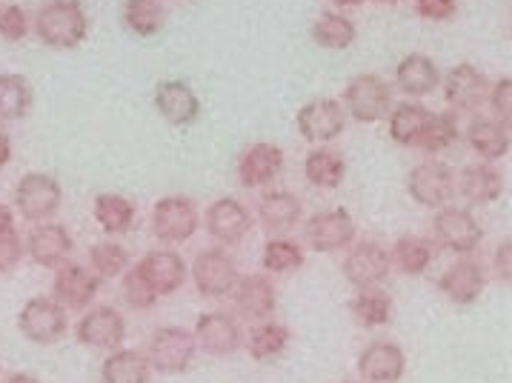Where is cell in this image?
I'll return each instance as SVG.
<instances>
[{"label": "cell", "mask_w": 512, "mask_h": 383, "mask_svg": "<svg viewBox=\"0 0 512 383\" xmlns=\"http://www.w3.org/2000/svg\"><path fill=\"white\" fill-rule=\"evenodd\" d=\"M32 29L52 49H75L89 35V15L81 0H49L38 9Z\"/></svg>", "instance_id": "1"}, {"label": "cell", "mask_w": 512, "mask_h": 383, "mask_svg": "<svg viewBox=\"0 0 512 383\" xmlns=\"http://www.w3.org/2000/svg\"><path fill=\"white\" fill-rule=\"evenodd\" d=\"M198 343L184 326H161L146 346V361L158 375H184L195 363Z\"/></svg>", "instance_id": "2"}, {"label": "cell", "mask_w": 512, "mask_h": 383, "mask_svg": "<svg viewBox=\"0 0 512 383\" xmlns=\"http://www.w3.org/2000/svg\"><path fill=\"white\" fill-rule=\"evenodd\" d=\"M18 329L26 341L38 343V346H52V343H61L66 338L69 318H66V309L55 298L35 295L21 306Z\"/></svg>", "instance_id": "3"}, {"label": "cell", "mask_w": 512, "mask_h": 383, "mask_svg": "<svg viewBox=\"0 0 512 383\" xmlns=\"http://www.w3.org/2000/svg\"><path fill=\"white\" fill-rule=\"evenodd\" d=\"M201 229V209L186 195H166L152 206V232L161 243H186Z\"/></svg>", "instance_id": "4"}, {"label": "cell", "mask_w": 512, "mask_h": 383, "mask_svg": "<svg viewBox=\"0 0 512 383\" xmlns=\"http://www.w3.org/2000/svg\"><path fill=\"white\" fill-rule=\"evenodd\" d=\"M432 232H435V241L455 255H472L484 241V229L478 218L467 206H455V203L438 206L432 218Z\"/></svg>", "instance_id": "5"}, {"label": "cell", "mask_w": 512, "mask_h": 383, "mask_svg": "<svg viewBox=\"0 0 512 383\" xmlns=\"http://www.w3.org/2000/svg\"><path fill=\"white\" fill-rule=\"evenodd\" d=\"M341 106L352 121L367 126L384 121L392 109V86L378 75H358L347 83Z\"/></svg>", "instance_id": "6"}, {"label": "cell", "mask_w": 512, "mask_h": 383, "mask_svg": "<svg viewBox=\"0 0 512 383\" xmlns=\"http://www.w3.org/2000/svg\"><path fill=\"white\" fill-rule=\"evenodd\" d=\"M15 206H18L23 221H52L63 206L61 183L46 172H29L15 186Z\"/></svg>", "instance_id": "7"}, {"label": "cell", "mask_w": 512, "mask_h": 383, "mask_svg": "<svg viewBox=\"0 0 512 383\" xmlns=\"http://www.w3.org/2000/svg\"><path fill=\"white\" fill-rule=\"evenodd\" d=\"M189 272H192L195 289L204 298H226V295H232L235 283L241 281L238 263L232 261V255L226 249H218V246L198 252Z\"/></svg>", "instance_id": "8"}, {"label": "cell", "mask_w": 512, "mask_h": 383, "mask_svg": "<svg viewBox=\"0 0 512 383\" xmlns=\"http://www.w3.org/2000/svg\"><path fill=\"white\" fill-rule=\"evenodd\" d=\"M295 126L304 141L324 146V143L338 141L347 132V112L335 98H315L298 109Z\"/></svg>", "instance_id": "9"}, {"label": "cell", "mask_w": 512, "mask_h": 383, "mask_svg": "<svg viewBox=\"0 0 512 383\" xmlns=\"http://www.w3.org/2000/svg\"><path fill=\"white\" fill-rule=\"evenodd\" d=\"M307 243L312 252H321V255H332V252H341L355 241L358 235V223L349 215V209H324V212H315L307 221Z\"/></svg>", "instance_id": "10"}, {"label": "cell", "mask_w": 512, "mask_h": 383, "mask_svg": "<svg viewBox=\"0 0 512 383\" xmlns=\"http://www.w3.org/2000/svg\"><path fill=\"white\" fill-rule=\"evenodd\" d=\"M192 338L198 343V352H206L212 358H229L244 346V329L229 312H204L195 321Z\"/></svg>", "instance_id": "11"}, {"label": "cell", "mask_w": 512, "mask_h": 383, "mask_svg": "<svg viewBox=\"0 0 512 383\" xmlns=\"http://www.w3.org/2000/svg\"><path fill=\"white\" fill-rule=\"evenodd\" d=\"M75 338L89 349H106L115 352L126 341V318L115 306H92L81 315L75 326Z\"/></svg>", "instance_id": "12"}, {"label": "cell", "mask_w": 512, "mask_h": 383, "mask_svg": "<svg viewBox=\"0 0 512 383\" xmlns=\"http://www.w3.org/2000/svg\"><path fill=\"white\" fill-rule=\"evenodd\" d=\"M341 272L355 289H372V286H378V283L390 278V252L381 243L358 241L347 252V258L341 263Z\"/></svg>", "instance_id": "13"}, {"label": "cell", "mask_w": 512, "mask_h": 383, "mask_svg": "<svg viewBox=\"0 0 512 383\" xmlns=\"http://www.w3.org/2000/svg\"><path fill=\"white\" fill-rule=\"evenodd\" d=\"M101 278L81 263H61L52 281V298L61 303L63 309H75V312H86L98 292H101Z\"/></svg>", "instance_id": "14"}, {"label": "cell", "mask_w": 512, "mask_h": 383, "mask_svg": "<svg viewBox=\"0 0 512 383\" xmlns=\"http://www.w3.org/2000/svg\"><path fill=\"white\" fill-rule=\"evenodd\" d=\"M204 226L209 238L226 243V246H235L252 232V212L244 201L226 195V198H218L206 206Z\"/></svg>", "instance_id": "15"}, {"label": "cell", "mask_w": 512, "mask_h": 383, "mask_svg": "<svg viewBox=\"0 0 512 383\" xmlns=\"http://www.w3.org/2000/svg\"><path fill=\"white\" fill-rule=\"evenodd\" d=\"M407 192L418 206L424 209H438L450 201L455 192V175L447 163L424 161L418 163L407 178Z\"/></svg>", "instance_id": "16"}, {"label": "cell", "mask_w": 512, "mask_h": 383, "mask_svg": "<svg viewBox=\"0 0 512 383\" xmlns=\"http://www.w3.org/2000/svg\"><path fill=\"white\" fill-rule=\"evenodd\" d=\"M358 375L367 383H398L407 375V352L395 341H372L358 355Z\"/></svg>", "instance_id": "17"}, {"label": "cell", "mask_w": 512, "mask_h": 383, "mask_svg": "<svg viewBox=\"0 0 512 383\" xmlns=\"http://www.w3.org/2000/svg\"><path fill=\"white\" fill-rule=\"evenodd\" d=\"M23 249L32 258V263H38L43 269H58L72 255L75 241H72V235H69V229L63 223L43 221L29 229Z\"/></svg>", "instance_id": "18"}, {"label": "cell", "mask_w": 512, "mask_h": 383, "mask_svg": "<svg viewBox=\"0 0 512 383\" xmlns=\"http://www.w3.org/2000/svg\"><path fill=\"white\" fill-rule=\"evenodd\" d=\"M135 269L144 275V281L155 289L158 298L175 295L186 283V272H189L186 261L175 249H152L135 263Z\"/></svg>", "instance_id": "19"}, {"label": "cell", "mask_w": 512, "mask_h": 383, "mask_svg": "<svg viewBox=\"0 0 512 383\" xmlns=\"http://www.w3.org/2000/svg\"><path fill=\"white\" fill-rule=\"evenodd\" d=\"M441 83H444V98L455 112H470L487 101V95H490V81L472 63L452 66L447 75H441Z\"/></svg>", "instance_id": "20"}, {"label": "cell", "mask_w": 512, "mask_h": 383, "mask_svg": "<svg viewBox=\"0 0 512 383\" xmlns=\"http://www.w3.org/2000/svg\"><path fill=\"white\" fill-rule=\"evenodd\" d=\"M487 286V272L478 261H472L470 255H464L461 261L450 263L441 278H438V289L450 298L455 306H472L484 295Z\"/></svg>", "instance_id": "21"}, {"label": "cell", "mask_w": 512, "mask_h": 383, "mask_svg": "<svg viewBox=\"0 0 512 383\" xmlns=\"http://www.w3.org/2000/svg\"><path fill=\"white\" fill-rule=\"evenodd\" d=\"M155 109L172 126H192L201 118V98L186 81H161L155 86Z\"/></svg>", "instance_id": "22"}, {"label": "cell", "mask_w": 512, "mask_h": 383, "mask_svg": "<svg viewBox=\"0 0 512 383\" xmlns=\"http://www.w3.org/2000/svg\"><path fill=\"white\" fill-rule=\"evenodd\" d=\"M284 149L275 143H252L238 161V181L246 189H264L284 169Z\"/></svg>", "instance_id": "23"}, {"label": "cell", "mask_w": 512, "mask_h": 383, "mask_svg": "<svg viewBox=\"0 0 512 383\" xmlns=\"http://www.w3.org/2000/svg\"><path fill=\"white\" fill-rule=\"evenodd\" d=\"M232 295L246 321H269L278 309V289L267 275H246L235 283Z\"/></svg>", "instance_id": "24"}, {"label": "cell", "mask_w": 512, "mask_h": 383, "mask_svg": "<svg viewBox=\"0 0 512 383\" xmlns=\"http://www.w3.org/2000/svg\"><path fill=\"white\" fill-rule=\"evenodd\" d=\"M395 83L407 98H427L441 86V69L430 55L412 52L395 66Z\"/></svg>", "instance_id": "25"}, {"label": "cell", "mask_w": 512, "mask_h": 383, "mask_svg": "<svg viewBox=\"0 0 512 383\" xmlns=\"http://www.w3.org/2000/svg\"><path fill=\"white\" fill-rule=\"evenodd\" d=\"M455 189L475 206H487V203H495L504 195L507 183L492 163L481 161L461 169V175L455 178Z\"/></svg>", "instance_id": "26"}, {"label": "cell", "mask_w": 512, "mask_h": 383, "mask_svg": "<svg viewBox=\"0 0 512 383\" xmlns=\"http://www.w3.org/2000/svg\"><path fill=\"white\" fill-rule=\"evenodd\" d=\"M255 215H258L261 226L269 229V232H287V229L301 223L304 203H301L298 195H292L287 189H272V192L261 195Z\"/></svg>", "instance_id": "27"}, {"label": "cell", "mask_w": 512, "mask_h": 383, "mask_svg": "<svg viewBox=\"0 0 512 383\" xmlns=\"http://www.w3.org/2000/svg\"><path fill=\"white\" fill-rule=\"evenodd\" d=\"M467 143L484 163L501 161L510 155V126L498 123L495 118H475L467 129Z\"/></svg>", "instance_id": "28"}, {"label": "cell", "mask_w": 512, "mask_h": 383, "mask_svg": "<svg viewBox=\"0 0 512 383\" xmlns=\"http://www.w3.org/2000/svg\"><path fill=\"white\" fill-rule=\"evenodd\" d=\"M92 215L101 226L103 232L109 238L115 235H126L132 226H135V218H138V206L135 201H129L126 195H118V192H101L95 198V206H92Z\"/></svg>", "instance_id": "29"}, {"label": "cell", "mask_w": 512, "mask_h": 383, "mask_svg": "<svg viewBox=\"0 0 512 383\" xmlns=\"http://www.w3.org/2000/svg\"><path fill=\"white\" fill-rule=\"evenodd\" d=\"M103 383H149L152 381V366L146 361V352L141 349H115L106 355L101 366Z\"/></svg>", "instance_id": "30"}, {"label": "cell", "mask_w": 512, "mask_h": 383, "mask_svg": "<svg viewBox=\"0 0 512 383\" xmlns=\"http://www.w3.org/2000/svg\"><path fill=\"white\" fill-rule=\"evenodd\" d=\"M304 175L315 189H338L347 178V161L329 146H315L304 158Z\"/></svg>", "instance_id": "31"}, {"label": "cell", "mask_w": 512, "mask_h": 383, "mask_svg": "<svg viewBox=\"0 0 512 383\" xmlns=\"http://www.w3.org/2000/svg\"><path fill=\"white\" fill-rule=\"evenodd\" d=\"M390 261L401 275L418 278V275H424L432 266V261H435V246H432L430 238L404 235V238H398L395 246H392Z\"/></svg>", "instance_id": "32"}, {"label": "cell", "mask_w": 512, "mask_h": 383, "mask_svg": "<svg viewBox=\"0 0 512 383\" xmlns=\"http://www.w3.org/2000/svg\"><path fill=\"white\" fill-rule=\"evenodd\" d=\"M430 109L421 103H398L390 109V138L392 143L404 146V149H415L421 141V132L430 121Z\"/></svg>", "instance_id": "33"}, {"label": "cell", "mask_w": 512, "mask_h": 383, "mask_svg": "<svg viewBox=\"0 0 512 383\" xmlns=\"http://www.w3.org/2000/svg\"><path fill=\"white\" fill-rule=\"evenodd\" d=\"M289 341H292V332H289L284 323L258 321V326H252V332H249L246 349H249V358L252 361L272 363L287 352Z\"/></svg>", "instance_id": "34"}, {"label": "cell", "mask_w": 512, "mask_h": 383, "mask_svg": "<svg viewBox=\"0 0 512 383\" xmlns=\"http://www.w3.org/2000/svg\"><path fill=\"white\" fill-rule=\"evenodd\" d=\"M309 35L321 49L341 52V49H349L358 41V26L344 12H324V15H318V21L312 23Z\"/></svg>", "instance_id": "35"}, {"label": "cell", "mask_w": 512, "mask_h": 383, "mask_svg": "<svg viewBox=\"0 0 512 383\" xmlns=\"http://www.w3.org/2000/svg\"><path fill=\"white\" fill-rule=\"evenodd\" d=\"M123 26L138 35V38H152L164 29L166 9L164 0H126L123 3Z\"/></svg>", "instance_id": "36"}, {"label": "cell", "mask_w": 512, "mask_h": 383, "mask_svg": "<svg viewBox=\"0 0 512 383\" xmlns=\"http://www.w3.org/2000/svg\"><path fill=\"white\" fill-rule=\"evenodd\" d=\"M349 312L364 329H378L392 321V298L378 286L358 289V295L349 301Z\"/></svg>", "instance_id": "37"}, {"label": "cell", "mask_w": 512, "mask_h": 383, "mask_svg": "<svg viewBox=\"0 0 512 383\" xmlns=\"http://www.w3.org/2000/svg\"><path fill=\"white\" fill-rule=\"evenodd\" d=\"M32 101H35L32 86L23 75H15V72L0 75V121L12 123L26 118L32 109Z\"/></svg>", "instance_id": "38"}, {"label": "cell", "mask_w": 512, "mask_h": 383, "mask_svg": "<svg viewBox=\"0 0 512 383\" xmlns=\"http://www.w3.org/2000/svg\"><path fill=\"white\" fill-rule=\"evenodd\" d=\"M129 252L118 241H98L89 249V269L101 278V281H118L123 272L129 269Z\"/></svg>", "instance_id": "39"}, {"label": "cell", "mask_w": 512, "mask_h": 383, "mask_svg": "<svg viewBox=\"0 0 512 383\" xmlns=\"http://www.w3.org/2000/svg\"><path fill=\"white\" fill-rule=\"evenodd\" d=\"M458 138H461V129H458L455 115L452 112H432L415 149H421L427 155H438V152H447L450 146H455Z\"/></svg>", "instance_id": "40"}, {"label": "cell", "mask_w": 512, "mask_h": 383, "mask_svg": "<svg viewBox=\"0 0 512 383\" xmlns=\"http://www.w3.org/2000/svg\"><path fill=\"white\" fill-rule=\"evenodd\" d=\"M261 266L269 275H289L304 266V249L289 238H269L261 249Z\"/></svg>", "instance_id": "41"}, {"label": "cell", "mask_w": 512, "mask_h": 383, "mask_svg": "<svg viewBox=\"0 0 512 383\" xmlns=\"http://www.w3.org/2000/svg\"><path fill=\"white\" fill-rule=\"evenodd\" d=\"M121 295L123 301H126V306H132V309H138V312H146V309H152V306L158 303L155 289L144 281V275H141L135 266H129L121 275Z\"/></svg>", "instance_id": "42"}, {"label": "cell", "mask_w": 512, "mask_h": 383, "mask_svg": "<svg viewBox=\"0 0 512 383\" xmlns=\"http://www.w3.org/2000/svg\"><path fill=\"white\" fill-rule=\"evenodd\" d=\"M29 32H32V21H29V12L23 6H18V3L0 6V38L3 41L21 43Z\"/></svg>", "instance_id": "43"}, {"label": "cell", "mask_w": 512, "mask_h": 383, "mask_svg": "<svg viewBox=\"0 0 512 383\" xmlns=\"http://www.w3.org/2000/svg\"><path fill=\"white\" fill-rule=\"evenodd\" d=\"M487 101H490L492 112H495V121L504 123V126H510L512 123V81L510 78H501L498 83H492Z\"/></svg>", "instance_id": "44"}, {"label": "cell", "mask_w": 512, "mask_h": 383, "mask_svg": "<svg viewBox=\"0 0 512 383\" xmlns=\"http://www.w3.org/2000/svg\"><path fill=\"white\" fill-rule=\"evenodd\" d=\"M23 255H26V249H23V238L18 235V229L3 232L0 235V275L12 272L23 261Z\"/></svg>", "instance_id": "45"}, {"label": "cell", "mask_w": 512, "mask_h": 383, "mask_svg": "<svg viewBox=\"0 0 512 383\" xmlns=\"http://www.w3.org/2000/svg\"><path fill=\"white\" fill-rule=\"evenodd\" d=\"M415 12L432 23H447L458 12V0H415Z\"/></svg>", "instance_id": "46"}, {"label": "cell", "mask_w": 512, "mask_h": 383, "mask_svg": "<svg viewBox=\"0 0 512 383\" xmlns=\"http://www.w3.org/2000/svg\"><path fill=\"white\" fill-rule=\"evenodd\" d=\"M492 266H495V275H498V281L504 283V286H510V281H512V241L498 243Z\"/></svg>", "instance_id": "47"}, {"label": "cell", "mask_w": 512, "mask_h": 383, "mask_svg": "<svg viewBox=\"0 0 512 383\" xmlns=\"http://www.w3.org/2000/svg\"><path fill=\"white\" fill-rule=\"evenodd\" d=\"M9 161H12V138L0 129V169L9 166Z\"/></svg>", "instance_id": "48"}, {"label": "cell", "mask_w": 512, "mask_h": 383, "mask_svg": "<svg viewBox=\"0 0 512 383\" xmlns=\"http://www.w3.org/2000/svg\"><path fill=\"white\" fill-rule=\"evenodd\" d=\"M0 383H43L38 375H32V372H12V375H3Z\"/></svg>", "instance_id": "49"}, {"label": "cell", "mask_w": 512, "mask_h": 383, "mask_svg": "<svg viewBox=\"0 0 512 383\" xmlns=\"http://www.w3.org/2000/svg\"><path fill=\"white\" fill-rule=\"evenodd\" d=\"M9 229H15V212L6 203H0V235L9 232Z\"/></svg>", "instance_id": "50"}, {"label": "cell", "mask_w": 512, "mask_h": 383, "mask_svg": "<svg viewBox=\"0 0 512 383\" xmlns=\"http://www.w3.org/2000/svg\"><path fill=\"white\" fill-rule=\"evenodd\" d=\"M335 9H352V6H361L364 0H329Z\"/></svg>", "instance_id": "51"}, {"label": "cell", "mask_w": 512, "mask_h": 383, "mask_svg": "<svg viewBox=\"0 0 512 383\" xmlns=\"http://www.w3.org/2000/svg\"><path fill=\"white\" fill-rule=\"evenodd\" d=\"M372 3H384V6H395V3H401V0H372Z\"/></svg>", "instance_id": "52"}, {"label": "cell", "mask_w": 512, "mask_h": 383, "mask_svg": "<svg viewBox=\"0 0 512 383\" xmlns=\"http://www.w3.org/2000/svg\"><path fill=\"white\" fill-rule=\"evenodd\" d=\"M344 383H367V381H344Z\"/></svg>", "instance_id": "53"}, {"label": "cell", "mask_w": 512, "mask_h": 383, "mask_svg": "<svg viewBox=\"0 0 512 383\" xmlns=\"http://www.w3.org/2000/svg\"><path fill=\"white\" fill-rule=\"evenodd\" d=\"M0 372H3V366H0Z\"/></svg>", "instance_id": "54"}]
</instances>
